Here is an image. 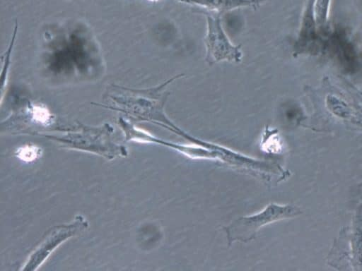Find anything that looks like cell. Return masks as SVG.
<instances>
[{
    "instance_id": "1",
    "label": "cell",
    "mask_w": 362,
    "mask_h": 271,
    "mask_svg": "<svg viewBox=\"0 0 362 271\" xmlns=\"http://www.w3.org/2000/svg\"><path fill=\"white\" fill-rule=\"evenodd\" d=\"M301 213L300 209L293 205L269 204L258 214L241 217L229 226L224 227L228 245L235 241L248 242L255 238L258 230L263 226L292 218Z\"/></svg>"
},
{
    "instance_id": "2",
    "label": "cell",
    "mask_w": 362,
    "mask_h": 271,
    "mask_svg": "<svg viewBox=\"0 0 362 271\" xmlns=\"http://www.w3.org/2000/svg\"><path fill=\"white\" fill-rule=\"evenodd\" d=\"M206 33L204 42L206 59L209 62H240L243 57L241 46H235L227 37L222 28L218 14H206Z\"/></svg>"
},
{
    "instance_id": "3",
    "label": "cell",
    "mask_w": 362,
    "mask_h": 271,
    "mask_svg": "<svg viewBox=\"0 0 362 271\" xmlns=\"http://www.w3.org/2000/svg\"><path fill=\"white\" fill-rule=\"evenodd\" d=\"M335 249L352 270H362V203L353 216L351 227L341 232Z\"/></svg>"
},
{
    "instance_id": "4",
    "label": "cell",
    "mask_w": 362,
    "mask_h": 271,
    "mask_svg": "<svg viewBox=\"0 0 362 271\" xmlns=\"http://www.w3.org/2000/svg\"><path fill=\"white\" fill-rule=\"evenodd\" d=\"M220 14L242 7H256L263 0H174Z\"/></svg>"
},
{
    "instance_id": "5",
    "label": "cell",
    "mask_w": 362,
    "mask_h": 271,
    "mask_svg": "<svg viewBox=\"0 0 362 271\" xmlns=\"http://www.w3.org/2000/svg\"><path fill=\"white\" fill-rule=\"evenodd\" d=\"M328 104L329 109L337 116L346 119L354 118V113L351 109L346 103L332 97L328 100Z\"/></svg>"
},
{
    "instance_id": "6",
    "label": "cell",
    "mask_w": 362,
    "mask_h": 271,
    "mask_svg": "<svg viewBox=\"0 0 362 271\" xmlns=\"http://www.w3.org/2000/svg\"><path fill=\"white\" fill-rule=\"evenodd\" d=\"M17 157L23 162H31L37 159L41 154L39 147L34 145H25L17 149Z\"/></svg>"
},
{
    "instance_id": "7",
    "label": "cell",
    "mask_w": 362,
    "mask_h": 271,
    "mask_svg": "<svg viewBox=\"0 0 362 271\" xmlns=\"http://www.w3.org/2000/svg\"><path fill=\"white\" fill-rule=\"evenodd\" d=\"M32 119L40 124L45 125L49 124L52 119V114L49 110L42 105H33L30 109Z\"/></svg>"
},
{
    "instance_id": "8",
    "label": "cell",
    "mask_w": 362,
    "mask_h": 271,
    "mask_svg": "<svg viewBox=\"0 0 362 271\" xmlns=\"http://www.w3.org/2000/svg\"><path fill=\"white\" fill-rule=\"evenodd\" d=\"M150 1H159V0H148Z\"/></svg>"
}]
</instances>
